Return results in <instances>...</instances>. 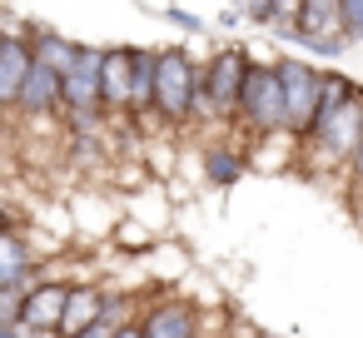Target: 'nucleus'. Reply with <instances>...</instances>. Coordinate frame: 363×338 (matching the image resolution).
<instances>
[{"label":"nucleus","instance_id":"10","mask_svg":"<svg viewBox=\"0 0 363 338\" xmlns=\"http://www.w3.org/2000/svg\"><path fill=\"white\" fill-rule=\"evenodd\" d=\"M199 169H204V184L209 189H234L244 174H249V159L239 150V135H214L204 150H199Z\"/></svg>","mask_w":363,"mask_h":338},{"label":"nucleus","instance_id":"25","mask_svg":"<svg viewBox=\"0 0 363 338\" xmlns=\"http://www.w3.org/2000/svg\"><path fill=\"white\" fill-rule=\"evenodd\" d=\"M16 313H21V288H0V318L16 323Z\"/></svg>","mask_w":363,"mask_h":338},{"label":"nucleus","instance_id":"27","mask_svg":"<svg viewBox=\"0 0 363 338\" xmlns=\"http://www.w3.org/2000/svg\"><path fill=\"white\" fill-rule=\"evenodd\" d=\"M0 338H26V333H21V323H11V318H0Z\"/></svg>","mask_w":363,"mask_h":338},{"label":"nucleus","instance_id":"3","mask_svg":"<svg viewBox=\"0 0 363 338\" xmlns=\"http://www.w3.org/2000/svg\"><path fill=\"white\" fill-rule=\"evenodd\" d=\"M358 135H363V95H353L338 115H328V120L298 145V154H303V164H308L313 174H323V169H328V174H343V164H348Z\"/></svg>","mask_w":363,"mask_h":338},{"label":"nucleus","instance_id":"14","mask_svg":"<svg viewBox=\"0 0 363 338\" xmlns=\"http://www.w3.org/2000/svg\"><path fill=\"white\" fill-rule=\"evenodd\" d=\"M26 70H30V40L21 30H0V110H11Z\"/></svg>","mask_w":363,"mask_h":338},{"label":"nucleus","instance_id":"29","mask_svg":"<svg viewBox=\"0 0 363 338\" xmlns=\"http://www.w3.org/2000/svg\"><path fill=\"white\" fill-rule=\"evenodd\" d=\"M6 115H11V110H0V125H6Z\"/></svg>","mask_w":363,"mask_h":338},{"label":"nucleus","instance_id":"11","mask_svg":"<svg viewBox=\"0 0 363 338\" xmlns=\"http://www.w3.org/2000/svg\"><path fill=\"white\" fill-rule=\"evenodd\" d=\"M105 293H110V283H100V278H80V283H70L55 338H75L85 323H95V318H100V308H105Z\"/></svg>","mask_w":363,"mask_h":338},{"label":"nucleus","instance_id":"8","mask_svg":"<svg viewBox=\"0 0 363 338\" xmlns=\"http://www.w3.org/2000/svg\"><path fill=\"white\" fill-rule=\"evenodd\" d=\"M100 110L130 120V45H100Z\"/></svg>","mask_w":363,"mask_h":338},{"label":"nucleus","instance_id":"12","mask_svg":"<svg viewBox=\"0 0 363 338\" xmlns=\"http://www.w3.org/2000/svg\"><path fill=\"white\" fill-rule=\"evenodd\" d=\"M35 274H40V259L26 229H0V288H26Z\"/></svg>","mask_w":363,"mask_h":338},{"label":"nucleus","instance_id":"4","mask_svg":"<svg viewBox=\"0 0 363 338\" xmlns=\"http://www.w3.org/2000/svg\"><path fill=\"white\" fill-rule=\"evenodd\" d=\"M274 75H279V100H284V135H294L298 145L308 130L313 100H318V65L308 55H279Z\"/></svg>","mask_w":363,"mask_h":338},{"label":"nucleus","instance_id":"18","mask_svg":"<svg viewBox=\"0 0 363 338\" xmlns=\"http://www.w3.org/2000/svg\"><path fill=\"white\" fill-rule=\"evenodd\" d=\"M279 40L294 45V50L308 55V60H338V55L348 50V35H308V30H298V26H284Z\"/></svg>","mask_w":363,"mask_h":338},{"label":"nucleus","instance_id":"28","mask_svg":"<svg viewBox=\"0 0 363 338\" xmlns=\"http://www.w3.org/2000/svg\"><path fill=\"white\" fill-rule=\"evenodd\" d=\"M199 338H224V333H199Z\"/></svg>","mask_w":363,"mask_h":338},{"label":"nucleus","instance_id":"13","mask_svg":"<svg viewBox=\"0 0 363 338\" xmlns=\"http://www.w3.org/2000/svg\"><path fill=\"white\" fill-rule=\"evenodd\" d=\"M353 95H363V85H358L348 70H318V100H313V115H308L303 140H308V135H313V130H318L328 115H338V110H343ZM303 140H298V145H303Z\"/></svg>","mask_w":363,"mask_h":338},{"label":"nucleus","instance_id":"26","mask_svg":"<svg viewBox=\"0 0 363 338\" xmlns=\"http://www.w3.org/2000/svg\"><path fill=\"white\" fill-rule=\"evenodd\" d=\"M110 338H145V333H140V318H130V323H120V328H115Z\"/></svg>","mask_w":363,"mask_h":338},{"label":"nucleus","instance_id":"1","mask_svg":"<svg viewBox=\"0 0 363 338\" xmlns=\"http://www.w3.org/2000/svg\"><path fill=\"white\" fill-rule=\"evenodd\" d=\"M199 85V55L189 45H160L155 50V120L164 130H189V105Z\"/></svg>","mask_w":363,"mask_h":338},{"label":"nucleus","instance_id":"17","mask_svg":"<svg viewBox=\"0 0 363 338\" xmlns=\"http://www.w3.org/2000/svg\"><path fill=\"white\" fill-rule=\"evenodd\" d=\"M294 26L308 35H343V16H338V0H298Z\"/></svg>","mask_w":363,"mask_h":338},{"label":"nucleus","instance_id":"6","mask_svg":"<svg viewBox=\"0 0 363 338\" xmlns=\"http://www.w3.org/2000/svg\"><path fill=\"white\" fill-rule=\"evenodd\" d=\"M65 293H70V278L60 274H35L26 288H21V333L26 338H55L60 328V313H65Z\"/></svg>","mask_w":363,"mask_h":338},{"label":"nucleus","instance_id":"20","mask_svg":"<svg viewBox=\"0 0 363 338\" xmlns=\"http://www.w3.org/2000/svg\"><path fill=\"white\" fill-rule=\"evenodd\" d=\"M338 16H343L348 45H363V0H338Z\"/></svg>","mask_w":363,"mask_h":338},{"label":"nucleus","instance_id":"9","mask_svg":"<svg viewBox=\"0 0 363 338\" xmlns=\"http://www.w3.org/2000/svg\"><path fill=\"white\" fill-rule=\"evenodd\" d=\"M11 110L26 115V120H45V115H55V110H60V75H55L45 60L30 55V70H26L21 90H16Z\"/></svg>","mask_w":363,"mask_h":338},{"label":"nucleus","instance_id":"23","mask_svg":"<svg viewBox=\"0 0 363 338\" xmlns=\"http://www.w3.org/2000/svg\"><path fill=\"white\" fill-rule=\"evenodd\" d=\"M229 6L239 11V21H249V26H264V21H269V6H274V0H229Z\"/></svg>","mask_w":363,"mask_h":338},{"label":"nucleus","instance_id":"19","mask_svg":"<svg viewBox=\"0 0 363 338\" xmlns=\"http://www.w3.org/2000/svg\"><path fill=\"white\" fill-rule=\"evenodd\" d=\"M164 26H174L184 35H209V21L194 16V11H179V6H164Z\"/></svg>","mask_w":363,"mask_h":338},{"label":"nucleus","instance_id":"24","mask_svg":"<svg viewBox=\"0 0 363 338\" xmlns=\"http://www.w3.org/2000/svg\"><path fill=\"white\" fill-rule=\"evenodd\" d=\"M239 26H244V21H239V11H234V6H224V11L209 21V30H219V35H229V30H239Z\"/></svg>","mask_w":363,"mask_h":338},{"label":"nucleus","instance_id":"2","mask_svg":"<svg viewBox=\"0 0 363 338\" xmlns=\"http://www.w3.org/2000/svg\"><path fill=\"white\" fill-rule=\"evenodd\" d=\"M229 130L244 140L254 135H269V130H284V100H279V75H274V60H259L249 55V70L239 80V95H234V115H229Z\"/></svg>","mask_w":363,"mask_h":338},{"label":"nucleus","instance_id":"16","mask_svg":"<svg viewBox=\"0 0 363 338\" xmlns=\"http://www.w3.org/2000/svg\"><path fill=\"white\" fill-rule=\"evenodd\" d=\"M294 154H298V145H294V135H284V130L254 135V140H249V150H244L249 169H279V164H289Z\"/></svg>","mask_w":363,"mask_h":338},{"label":"nucleus","instance_id":"22","mask_svg":"<svg viewBox=\"0 0 363 338\" xmlns=\"http://www.w3.org/2000/svg\"><path fill=\"white\" fill-rule=\"evenodd\" d=\"M294 11H298V0H274V6H269V21H264V30H269V35H279L284 26H294Z\"/></svg>","mask_w":363,"mask_h":338},{"label":"nucleus","instance_id":"5","mask_svg":"<svg viewBox=\"0 0 363 338\" xmlns=\"http://www.w3.org/2000/svg\"><path fill=\"white\" fill-rule=\"evenodd\" d=\"M140 333L145 338H199L209 333V308L184 293H150L140 298Z\"/></svg>","mask_w":363,"mask_h":338},{"label":"nucleus","instance_id":"21","mask_svg":"<svg viewBox=\"0 0 363 338\" xmlns=\"http://www.w3.org/2000/svg\"><path fill=\"white\" fill-rule=\"evenodd\" d=\"M343 184H348L353 199H363V135H358V145H353V154L343 164Z\"/></svg>","mask_w":363,"mask_h":338},{"label":"nucleus","instance_id":"7","mask_svg":"<svg viewBox=\"0 0 363 338\" xmlns=\"http://www.w3.org/2000/svg\"><path fill=\"white\" fill-rule=\"evenodd\" d=\"M70 110H100V45L80 40L75 65L60 75V110L55 115H70Z\"/></svg>","mask_w":363,"mask_h":338},{"label":"nucleus","instance_id":"15","mask_svg":"<svg viewBox=\"0 0 363 338\" xmlns=\"http://www.w3.org/2000/svg\"><path fill=\"white\" fill-rule=\"evenodd\" d=\"M155 45H130V120L155 115Z\"/></svg>","mask_w":363,"mask_h":338}]
</instances>
